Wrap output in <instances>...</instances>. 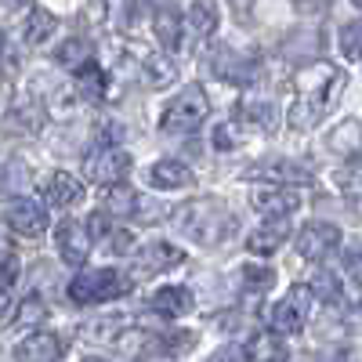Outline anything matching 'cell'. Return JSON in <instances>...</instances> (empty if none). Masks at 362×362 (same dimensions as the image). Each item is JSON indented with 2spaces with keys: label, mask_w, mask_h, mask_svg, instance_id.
Segmentation results:
<instances>
[{
  "label": "cell",
  "mask_w": 362,
  "mask_h": 362,
  "mask_svg": "<svg viewBox=\"0 0 362 362\" xmlns=\"http://www.w3.org/2000/svg\"><path fill=\"white\" fill-rule=\"evenodd\" d=\"M177 228L185 232L192 243L199 247H214L232 232V218L228 210L214 199H192L185 210L177 214Z\"/></svg>",
  "instance_id": "obj_1"
},
{
  "label": "cell",
  "mask_w": 362,
  "mask_h": 362,
  "mask_svg": "<svg viewBox=\"0 0 362 362\" xmlns=\"http://www.w3.org/2000/svg\"><path fill=\"white\" fill-rule=\"evenodd\" d=\"M131 290V279L116 268H90L69 283V300L73 305H102V300H116Z\"/></svg>",
  "instance_id": "obj_2"
},
{
  "label": "cell",
  "mask_w": 362,
  "mask_h": 362,
  "mask_svg": "<svg viewBox=\"0 0 362 362\" xmlns=\"http://www.w3.org/2000/svg\"><path fill=\"white\" fill-rule=\"evenodd\" d=\"M210 112V102H206V90L199 83H189L181 95L163 109L160 116V131L163 134H192Z\"/></svg>",
  "instance_id": "obj_3"
},
{
  "label": "cell",
  "mask_w": 362,
  "mask_h": 362,
  "mask_svg": "<svg viewBox=\"0 0 362 362\" xmlns=\"http://www.w3.org/2000/svg\"><path fill=\"white\" fill-rule=\"evenodd\" d=\"M83 167H87V177L98 181V185H119L131 174V156H127V148L105 141L98 148H90Z\"/></svg>",
  "instance_id": "obj_4"
},
{
  "label": "cell",
  "mask_w": 362,
  "mask_h": 362,
  "mask_svg": "<svg viewBox=\"0 0 362 362\" xmlns=\"http://www.w3.org/2000/svg\"><path fill=\"white\" fill-rule=\"evenodd\" d=\"M341 87H344V73L334 69V66H326V62H315V66L297 73V98L315 102L322 109L329 105V98H334Z\"/></svg>",
  "instance_id": "obj_5"
},
{
  "label": "cell",
  "mask_w": 362,
  "mask_h": 362,
  "mask_svg": "<svg viewBox=\"0 0 362 362\" xmlns=\"http://www.w3.org/2000/svg\"><path fill=\"white\" fill-rule=\"evenodd\" d=\"M308 300H312V290L297 283L283 300L272 305V312H268L272 329H276V334H300L305 322H308Z\"/></svg>",
  "instance_id": "obj_6"
},
{
  "label": "cell",
  "mask_w": 362,
  "mask_h": 362,
  "mask_svg": "<svg viewBox=\"0 0 362 362\" xmlns=\"http://www.w3.org/2000/svg\"><path fill=\"white\" fill-rule=\"evenodd\" d=\"M341 247V228L337 225H326V221H312L300 228L297 235V254L305 257V261H322L329 257Z\"/></svg>",
  "instance_id": "obj_7"
},
{
  "label": "cell",
  "mask_w": 362,
  "mask_h": 362,
  "mask_svg": "<svg viewBox=\"0 0 362 362\" xmlns=\"http://www.w3.org/2000/svg\"><path fill=\"white\" fill-rule=\"evenodd\" d=\"M90 239H95V235H90V228L80 225V221H73V218H66L62 225L54 228V243H58V254H62L66 264H83L87 261Z\"/></svg>",
  "instance_id": "obj_8"
},
{
  "label": "cell",
  "mask_w": 362,
  "mask_h": 362,
  "mask_svg": "<svg viewBox=\"0 0 362 362\" xmlns=\"http://www.w3.org/2000/svg\"><path fill=\"white\" fill-rule=\"evenodd\" d=\"M8 228L18 232V235H25V239H33V235H40L47 228V210L37 199L22 196V199H15L8 206Z\"/></svg>",
  "instance_id": "obj_9"
},
{
  "label": "cell",
  "mask_w": 362,
  "mask_h": 362,
  "mask_svg": "<svg viewBox=\"0 0 362 362\" xmlns=\"http://www.w3.org/2000/svg\"><path fill=\"white\" fill-rule=\"evenodd\" d=\"M235 124L243 131H254V134H272L276 131V105L264 102V98L239 102L235 105Z\"/></svg>",
  "instance_id": "obj_10"
},
{
  "label": "cell",
  "mask_w": 362,
  "mask_h": 362,
  "mask_svg": "<svg viewBox=\"0 0 362 362\" xmlns=\"http://www.w3.org/2000/svg\"><path fill=\"white\" fill-rule=\"evenodd\" d=\"M181 261H185V254H181L174 243H163V239H156V243L141 247V254L134 257V264H138V272H141V276H156V272L177 268Z\"/></svg>",
  "instance_id": "obj_11"
},
{
  "label": "cell",
  "mask_w": 362,
  "mask_h": 362,
  "mask_svg": "<svg viewBox=\"0 0 362 362\" xmlns=\"http://www.w3.org/2000/svg\"><path fill=\"white\" fill-rule=\"evenodd\" d=\"M286 239H290V221L286 218H268L261 228H254L247 235V250L257 254V257H264V254H276Z\"/></svg>",
  "instance_id": "obj_12"
},
{
  "label": "cell",
  "mask_w": 362,
  "mask_h": 362,
  "mask_svg": "<svg viewBox=\"0 0 362 362\" xmlns=\"http://www.w3.org/2000/svg\"><path fill=\"white\" fill-rule=\"evenodd\" d=\"M210 66H214V73L225 83H250L254 80V58L235 54L232 47H218L214 58H210Z\"/></svg>",
  "instance_id": "obj_13"
},
{
  "label": "cell",
  "mask_w": 362,
  "mask_h": 362,
  "mask_svg": "<svg viewBox=\"0 0 362 362\" xmlns=\"http://www.w3.org/2000/svg\"><path fill=\"white\" fill-rule=\"evenodd\" d=\"M250 203L261 210V214H272V218H286V214H293V210L300 206V196H297V189H290V185H279V189H257Z\"/></svg>",
  "instance_id": "obj_14"
},
{
  "label": "cell",
  "mask_w": 362,
  "mask_h": 362,
  "mask_svg": "<svg viewBox=\"0 0 362 362\" xmlns=\"http://www.w3.org/2000/svg\"><path fill=\"white\" fill-rule=\"evenodd\" d=\"M326 148L341 160H358L362 156V124L358 119H341V124L329 131Z\"/></svg>",
  "instance_id": "obj_15"
},
{
  "label": "cell",
  "mask_w": 362,
  "mask_h": 362,
  "mask_svg": "<svg viewBox=\"0 0 362 362\" xmlns=\"http://www.w3.org/2000/svg\"><path fill=\"white\" fill-rule=\"evenodd\" d=\"M15 358L18 362H58L62 358V341L54 334H29L18 348H15Z\"/></svg>",
  "instance_id": "obj_16"
},
{
  "label": "cell",
  "mask_w": 362,
  "mask_h": 362,
  "mask_svg": "<svg viewBox=\"0 0 362 362\" xmlns=\"http://www.w3.org/2000/svg\"><path fill=\"white\" fill-rule=\"evenodd\" d=\"M148 305H153L156 315L177 319V315H189V312L196 308V297H192L189 286H163V290L153 293V300H148Z\"/></svg>",
  "instance_id": "obj_17"
},
{
  "label": "cell",
  "mask_w": 362,
  "mask_h": 362,
  "mask_svg": "<svg viewBox=\"0 0 362 362\" xmlns=\"http://www.w3.org/2000/svg\"><path fill=\"white\" fill-rule=\"evenodd\" d=\"M148 181H153L156 189H163V192L189 189L192 185V170L185 163H177V160H160V163H153V170H148Z\"/></svg>",
  "instance_id": "obj_18"
},
{
  "label": "cell",
  "mask_w": 362,
  "mask_h": 362,
  "mask_svg": "<svg viewBox=\"0 0 362 362\" xmlns=\"http://www.w3.org/2000/svg\"><path fill=\"white\" fill-rule=\"evenodd\" d=\"M80 199H83V185H80L73 174H66V170L51 174V181H47V203H51V206L69 210V206H76Z\"/></svg>",
  "instance_id": "obj_19"
},
{
  "label": "cell",
  "mask_w": 362,
  "mask_h": 362,
  "mask_svg": "<svg viewBox=\"0 0 362 362\" xmlns=\"http://www.w3.org/2000/svg\"><path fill=\"white\" fill-rule=\"evenodd\" d=\"M90 58H95V51H90V40H83V37H69V40L58 44V51H54V62L73 69V73H83L87 66H95Z\"/></svg>",
  "instance_id": "obj_20"
},
{
  "label": "cell",
  "mask_w": 362,
  "mask_h": 362,
  "mask_svg": "<svg viewBox=\"0 0 362 362\" xmlns=\"http://www.w3.org/2000/svg\"><path fill=\"white\" fill-rule=\"evenodd\" d=\"M102 210H105V214H112V218H134L138 214V192L127 189L124 181H119V185H105Z\"/></svg>",
  "instance_id": "obj_21"
},
{
  "label": "cell",
  "mask_w": 362,
  "mask_h": 362,
  "mask_svg": "<svg viewBox=\"0 0 362 362\" xmlns=\"http://www.w3.org/2000/svg\"><path fill=\"white\" fill-rule=\"evenodd\" d=\"M138 66H141V80L148 87H167V83L177 80L174 66L167 62V58H160V54H138Z\"/></svg>",
  "instance_id": "obj_22"
},
{
  "label": "cell",
  "mask_w": 362,
  "mask_h": 362,
  "mask_svg": "<svg viewBox=\"0 0 362 362\" xmlns=\"http://www.w3.org/2000/svg\"><path fill=\"white\" fill-rule=\"evenodd\" d=\"M185 22H189V29H192L199 40L210 37L218 29V4H214V0H196V4L189 8V18Z\"/></svg>",
  "instance_id": "obj_23"
},
{
  "label": "cell",
  "mask_w": 362,
  "mask_h": 362,
  "mask_svg": "<svg viewBox=\"0 0 362 362\" xmlns=\"http://www.w3.org/2000/svg\"><path fill=\"white\" fill-rule=\"evenodd\" d=\"M181 22L174 11H156V18H153V29H156V40L163 44V51H177V44H181Z\"/></svg>",
  "instance_id": "obj_24"
},
{
  "label": "cell",
  "mask_w": 362,
  "mask_h": 362,
  "mask_svg": "<svg viewBox=\"0 0 362 362\" xmlns=\"http://www.w3.org/2000/svg\"><path fill=\"white\" fill-rule=\"evenodd\" d=\"M250 358L254 362H286V348L279 337H272V334H257L250 341Z\"/></svg>",
  "instance_id": "obj_25"
},
{
  "label": "cell",
  "mask_w": 362,
  "mask_h": 362,
  "mask_svg": "<svg viewBox=\"0 0 362 362\" xmlns=\"http://www.w3.org/2000/svg\"><path fill=\"white\" fill-rule=\"evenodd\" d=\"M254 177H264V181H272V185H297V181L308 177V170H300L293 163H272V167H257Z\"/></svg>",
  "instance_id": "obj_26"
},
{
  "label": "cell",
  "mask_w": 362,
  "mask_h": 362,
  "mask_svg": "<svg viewBox=\"0 0 362 362\" xmlns=\"http://www.w3.org/2000/svg\"><path fill=\"white\" fill-rule=\"evenodd\" d=\"M308 290H312L319 300H326V305H337V300H341V279H337L329 268H319V272H315L312 283H308Z\"/></svg>",
  "instance_id": "obj_27"
},
{
  "label": "cell",
  "mask_w": 362,
  "mask_h": 362,
  "mask_svg": "<svg viewBox=\"0 0 362 362\" xmlns=\"http://www.w3.org/2000/svg\"><path fill=\"white\" fill-rule=\"evenodd\" d=\"M54 25H58V22H54L51 11H44V8L33 11V15H29V22H25V40H29V44H44V40L54 33Z\"/></svg>",
  "instance_id": "obj_28"
},
{
  "label": "cell",
  "mask_w": 362,
  "mask_h": 362,
  "mask_svg": "<svg viewBox=\"0 0 362 362\" xmlns=\"http://www.w3.org/2000/svg\"><path fill=\"white\" fill-rule=\"evenodd\" d=\"M15 279H18V257H4L0 261V315L8 312L11 305V290H15Z\"/></svg>",
  "instance_id": "obj_29"
},
{
  "label": "cell",
  "mask_w": 362,
  "mask_h": 362,
  "mask_svg": "<svg viewBox=\"0 0 362 362\" xmlns=\"http://www.w3.org/2000/svg\"><path fill=\"white\" fill-rule=\"evenodd\" d=\"M47 319V305L33 293V297H25L22 305H18V315H15V326L18 329H25V326H37V322H44Z\"/></svg>",
  "instance_id": "obj_30"
},
{
  "label": "cell",
  "mask_w": 362,
  "mask_h": 362,
  "mask_svg": "<svg viewBox=\"0 0 362 362\" xmlns=\"http://www.w3.org/2000/svg\"><path fill=\"white\" fill-rule=\"evenodd\" d=\"M76 87H80V95H83V98L98 102V98L105 95V73H102V69H95V66H87V69L80 73Z\"/></svg>",
  "instance_id": "obj_31"
},
{
  "label": "cell",
  "mask_w": 362,
  "mask_h": 362,
  "mask_svg": "<svg viewBox=\"0 0 362 362\" xmlns=\"http://www.w3.org/2000/svg\"><path fill=\"white\" fill-rule=\"evenodd\" d=\"M341 51L348 62H362V22H348L341 29Z\"/></svg>",
  "instance_id": "obj_32"
},
{
  "label": "cell",
  "mask_w": 362,
  "mask_h": 362,
  "mask_svg": "<svg viewBox=\"0 0 362 362\" xmlns=\"http://www.w3.org/2000/svg\"><path fill=\"white\" fill-rule=\"evenodd\" d=\"M243 283L254 290V293H261V290H268L272 283H276V276H272V268H243Z\"/></svg>",
  "instance_id": "obj_33"
},
{
  "label": "cell",
  "mask_w": 362,
  "mask_h": 362,
  "mask_svg": "<svg viewBox=\"0 0 362 362\" xmlns=\"http://www.w3.org/2000/svg\"><path fill=\"white\" fill-rule=\"evenodd\" d=\"M210 362H254V358H250V348H243V344H225L210 355Z\"/></svg>",
  "instance_id": "obj_34"
},
{
  "label": "cell",
  "mask_w": 362,
  "mask_h": 362,
  "mask_svg": "<svg viewBox=\"0 0 362 362\" xmlns=\"http://www.w3.org/2000/svg\"><path fill=\"white\" fill-rule=\"evenodd\" d=\"M337 185H341L344 196H358L362 199V170H355V167L351 170H341L337 174Z\"/></svg>",
  "instance_id": "obj_35"
},
{
  "label": "cell",
  "mask_w": 362,
  "mask_h": 362,
  "mask_svg": "<svg viewBox=\"0 0 362 362\" xmlns=\"http://www.w3.org/2000/svg\"><path fill=\"white\" fill-rule=\"evenodd\" d=\"M214 145H218V148H232V145H235V138H232V127H228V124H221V127L214 131Z\"/></svg>",
  "instance_id": "obj_36"
},
{
  "label": "cell",
  "mask_w": 362,
  "mask_h": 362,
  "mask_svg": "<svg viewBox=\"0 0 362 362\" xmlns=\"http://www.w3.org/2000/svg\"><path fill=\"white\" fill-rule=\"evenodd\" d=\"M15 250H11V228L8 225H0V261L4 257H11Z\"/></svg>",
  "instance_id": "obj_37"
},
{
  "label": "cell",
  "mask_w": 362,
  "mask_h": 362,
  "mask_svg": "<svg viewBox=\"0 0 362 362\" xmlns=\"http://www.w3.org/2000/svg\"><path fill=\"white\" fill-rule=\"evenodd\" d=\"M348 272L362 283V250H355V254H348Z\"/></svg>",
  "instance_id": "obj_38"
},
{
  "label": "cell",
  "mask_w": 362,
  "mask_h": 362,
  "mask_svg": "<svg viewBox=\"0 0 362 362\" xmlns=\"http://www.w3.org/2000/svg\"><path fill=\"white\" fill-rule=\"evenodd\" d=\"M0 4H4V8H11V11H22V8H29V4H33V0H0Z\"/></svg>",
  "instance_id": "obj_39"
},
{
  "label": "cell",
  "mask_w": 362,
  "mask_h": 362,
  "mask_svg": "<svg viewBox=\"0 0 362 362\" xmlns=\"http://www.w3.org/2000/svg\"><path fill=\"white\" fill-rule=\"evenodd\" d=\"M83 362H105V358H83Z\"/></svg>",
  "instance_id": "obj_40"
},
{
  "label": "cell",
  "mask_w": 362,
  "mask_h": 362,
  "mask_svg": "<svg viewBox=\"0 0 362 362\" xmlns=\"http://www.w3.org/2000/svg\"><path fill=\"white\" fill-rule=\"evenodd\" d=\"M355 8H362V0H355Z\"/></svg>",
  "instance_id": "obj_41"
}]
</instances>
